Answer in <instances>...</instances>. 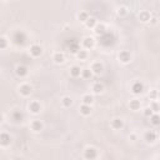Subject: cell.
Returning <instances> with one entry per match:
<instances>
[{"mask_svg": "<svg viewBox=\"0 0 160 160\" xmlns=\"http://www.w3.org/2000/svg\"><path fill=\"white\" fill-rule=\"evenodd\" d=\"M53 60H54L56 64H63V63L65 61V56H64V54H63V53L58 51V53H55V54H54Z\"/></svg>", "mask_w": 160, "mask_h": 160, "instance_id": "obj_19", "label": "cell"}, {"mask_svg": "<svg viewBox=\"0 0 160 160\" xmlns=\"http://www.w3.org/2000/svg\"><path fill=\"white\" fill-rule=\"evenodd\" d=\"M150 21H151V24H156L158 19H156V18H151V19H150Z\"/></svg>", "mask_w": 160, "mask_h": 160, "instance_id": "obj_36", "label": "cell"}, {"mask_svg": "<svg viewBox=\"0 0 160 160\" xmlns=\"http://www.w3.org/2000/svg\"><path fill=\"white\" fill-rule=\"evenodd\" d=\"M30 129L33 131H35V133H39V131H41L44 129V124L40 120H33L30 123Z\"/></svg>", "mask_w": 160, "mask_h": 160, "instance_id": "obj_11", "label": "cell"}, {"mask_svg": "<svg viewBox=\"0 0 160 160\" xmlns=\"http://www.w3.org/2000/svg\"><path fill=\"white\" fill-rule=\"evenodd\" d=\"M131 92L133 94L135 95H140L143 92H144V84L141 82H135L133 85H131Z\"/></svg>", "mask_w": 160, "mask_h": 160, "instance_id": "obj_10", "label": "cell"}, {"mask_svg": "<svg viewBox=\"0 0 160 160\" xmlns=\"http://www.w3.org/2000/svg\"><path fill=\"white\" fill-rule=\"evenodd\" d=\"M118 13H119V15H125V14H126V8H124V7H123V8H120Z\"/></svg>", "mask_w": 160, "mask_h": 160, "instance_id": "obj_35", "label": "cell"}, {"mask_svg": "<svg viewBox=\"0 0 160 160\" xmlns=\"http://www.w3.org/2000/svg\"><path fill=\"white\" fill-rule=\"evenodd\" d=\"M89 18H90V16H89V14H88L87 12H80V13H79V15H78V19H79L80 21H82V23H84V24L88 21V19H89Z\"/></svg>", "mask_w": 160, "mask_h": 160, "instance_id": "obj_25", "label": "cell"}, {"mask_svg": "<svg viewBox=\"0 0 160 160\" xmlns=\"http://www.w3.org/2000/svg\"><path fill=\"white\" fill-rule=\"evenodd\" d=\"M153 114H154V113H153V110H151L150 108H145V109H144V115H145V116L150 118Z\"/></svg>", "mask_w": 160, "mask_h": 160, "instance_id": "obj_34", "label": "cell"}, {"mask_svg": "<svg viewBox=\"0 0 160 160\" xmlns=\"http://www.w3.org/2000/svg\"><path fill=\"white\" fill-rule=\"evenodd\" d=\"M43 54V48L38 44H33L30 46V55L34 56V58H39L40 55Z\"/></svg>", "mask_w": 160, "mask_h": 160, "instance_id": "obj_8", "label": "cell"}, {"mask_svg": "<svg viewBox=\"0 0 160 160\" xmlns=\"http://www.w3.org/2000/svg\"><path fill=\"white\" fill-rule=\"evenodd\" d=\"M10 141H12V138L8 133H2L0 134V144L2 146H8L10 145Z\"/></svg>", "mask_w": 160, "mask_h": 160, "instance_id": "obj_12", "label": "cell"}, {"mask_svg": "<svg viewBox=\"0 0 160 160\" xmlns=\"http://www.w3.org/2000/svg\"><path fill=\"white\" fill-rule=\"evenodd\" d=\"M15 73H16V75H18L19 78H25V76L28 75L29 70H28V68H26L25 65H18L16 69H15Z\"/></svg>", "mask_w": 160, "mask_h": 160, "instance_id": "obj_13", "label": "cell"}, {"mask_svg": "<svg viewBox=\"0 0 160 160\" xmlns=\"http://www.w3.org/2000/svg\"><path fill=\"white\" fill-rule=\"evenodd\" d=\"M82 70L83 69H80L79 66H73L70 68V75L73 78H79V76H82Z\"/></svg>", "mask_w": 160, "mask_h": 160, "instance_id": "obj_21", "label": "cell"}, {"mask_svg": "<svg viewBox=\"0 0 160 160\" xmlns=\"http://www.w3.org/2000/svg\"><path fill=\"white\" fill-rule=\"evenodd\" d=\"M90 70L93 71V74H95V75H100V74L104 71V65H103L100 61H95V63H93V65H92Z\"/></svg>", "mask_w": 160, "mask_h": 160, "instance_id": "obj_9", "label": "cell"}, {"mask_svg": "<svg viewBox=\"0 0 160 160\" xmlns=\"http://www.w3.org/2000/svg\"><path fill=\"white\" fill-rule=\"evenodd\" d=\"M144 139H145V141H146V143L151 144V143H154V141L158 139V135H156V133H155V131L150 130V131H146V133H145Z\"/></svg>", "mask_w": 160, "mask_h": 160, "instance_id": "obj_15", "label": "cell"}, {"mask_svg": "<svg viewBox=\"0 0 160 160\" xmlns=\"http://www.w3.org/2000/svg\"><path fill=\"white\" fill-rule=\"evenodd\" d=\"M94 31H95V34H96L98 36H100V38H101V36L106 33L105 25H103V24H98V25L95 26V30H94Z\"/></svg>", "mask_w": 160, "mask_h": 160, "instance_id": "obj_20", "label": "cell"}, {"mask_svg": "<svg viewBox=\"0 0 160 160\" xmlns=\"http://www.w3.org/2000/svg\"><path fill=\"white\" fill-rule=\"evenodd\" d=\"M7 46H8V40H7V38L2 36V38H0V49H2V50H5Z\"/></svg>", "mask_w": 160, "mask_h": 160, "instance_id": "obj_32", "label": "cell"}, {"mask_svg": "<svg viewBox=\"0 0 160 160\" xmlns=\"http://www.w3.org/2000/svg\"><path fill=\"white\" fill-rule=\"evenodd\" d=\"M110 126H111L114 130H120V129H123V126H124V121H123L120 118H115V119L111 120Z\"/></svg>", "mask_w": 160, "mask_h": 160, "instance_id": "obj_14", "label": "cell"}, {"mask_svg": "<svg viewBox=\"0 0 160 160\" xmlns=\"http://www.w3.org/2000/svg\"><path fill=\"white\" fill-rule=\"evenodd\" d=\"M13 40H14L15 44L23 45V44L25 43V40H26V35H25L24 31H20V30H19V31H15L14 35H13Z\"/></svg>", "mask_w": 160, "mask_h": 160, "instance_id": "obj_3", "label": "cell"}, {"mask_svg": "<svg viewBox=\"0 0 160 160\" xmlns=\"http://www.w3.org/2000/svg\"><path fill=\"white\" fill-rule=\"evenodd\" d=\"M129 108H130V110H133V111L140 110V108H141V103H140V100H138V99H133V100H130V103H129Z\"/></svg>", "mask_w": 160, "mask_h": 160, "instance_id": "obj_16", "label": "cell"}, {"mask_svg": "<svg viewBox=\"0 0 160 160\" xmlns=\"http://www.w3.org/2000/svg\"><path fill=\"white\" fill-rule=\"evenodd\" d=\"M149 98H150V100L155 101V100H156V98H159V93H158L156 90H151V92L149 93Z\"/></svg>", "mask_w": 160, "mask_h": 160, "instance_id": "obj_33", "label": "cell"}, {"mask_svg": "<svg viewBox=\"0 0 160 160\" xmlns=\"http://www.w3.org/2000/svg\"><path fill=\"white\" fill-rule=\"evenodd\" d=\"M13 120H15V121H21L23 119H24V115H23V113L21 111H19V110H15L14 113H13Z\"/></svg>", "mask_w": 160, "mask_h": 160, "instance_id": "obj_29", "label": "cell"}, {"mask_svg": "<svg viewBox=\"0 0 160 160\" xmlns=\"http://www.w3.org/2000/svg\"><path fill=\"white\" fill-rule=\"evenodd\" d=\"M80 114L82 115H84V116H88V115H90L92 114V106L90 105H85V104H83L82 106H80Z\"/></svg>", "mask_w": 160, "mask_h": 160, "instance_id": "obj_18", "label": "cell"}, {"mask_svg": "<svg viewBox=\"0 0 160 160\" xmlns=\"http://www.w3.org/2000/svg\"><path fill=\"white\" fill-rule=\"evenodd\" d=\"M130 139H133V140H136V135L131 134V135H130Z\"/></svg>", "mask_w": 160, "mask_h": 160, "instance_id": "obj_37", "label": "cell"}, {"mask_svg": "<svg viewBox=\"0 0 160 160\" xmlns=\"http://www.w3.org/2000/svg\"><path fill=\"white\" fill-rule=\"evenodd\" d=\"M149 108L153 110L154 114H159V111H160V104H159L156 100H155V101H151V104H150Z\"/></svg>", "mask_w": 160, "mask_h": 160, "instance_id": "obj_28", "label": "cell"}, {"mask_svg": "<svg viewBox=\"0 0 160 160\" xmlns=\"http://www.w3.org/2000/svg\"><path fill=\"white\" fill-rule=\"evenodd\" d=\"M150 123L153 125H155V126L160 125V114H153L150 116Z\"/></svg>", "mask_w": 160, "mask_h": 160, "instance_id": "obj_27", "label": "cell"}, {"mask_svg": "<svg viewBox=\"0 0 160 160\" xmlns=\"http://www.w3.org/2000/svg\"><path fill=\"white\" fill-rule=\"evenodd\" d=\"M93 75V71L90 69H83L82 70V78L83 79H90Z\"/></svg>", "mask_w": 160, "mask_h": 160, "instance_id": "obj_31", "label": "cell"}, {"mask_svg": "<svg viewBox=\"0 0 160 160\" xmlns=\"http://www.w3.org/2000/svg\"><path fill=\"white\" fill-rule=\"evenodd\" d=\"M31 92H33V88L29 85V84H21L20 87H19V93H20V95H23V96H30V94H31Z\"/></svg>", "mask_w": 160, "mask_h": 160, "instance_id": "obj_7", "label": "cell"}, {"mask_svg": "<svg viewBox=\"0 0 160 160\" xmlns=\"http://www.w3.org/2000/svg\"><path fill=\"white\" fill-rule=\"evenodd\" d=\"M82 45L85 50H92L95 46V39L93 36H85L82 41Z\"/></svg>", "mask_w": 160, "mask_h": 160, "instance_id": "obj_4", "label": "cell"}, {"mask_svg": "<svg viewBox=\"0 0 160 160\" xmlns=\"http://www.w3.org/2000/svg\"><path fill=\"white\" fill-rule=\"evenodd\" d=\"M119 60H120L123 64L130 63V60H131V54H130V51H128V50H121V51L119 53Z\"/></svg>", "mask_w": 160, "mask_h": 160, "instance_id": "obj_6", "label": "cell"}, {"mask_svg": "<svg viewBox=\"0 0 160 160\" xmlns=\"http://www.w3.org/2000/svg\"><path fill=\"white\" fill-rule=\"evenodd\" d=\"M84 158L87 160H95L98 158V150L94 146H88L84 150Z\"/></svg>", "mask_w": 160, "mask_h": 160, "instance_id": "obj_2", "label": "cell"}, {"mask_svg": "<svg viewBox=\"0 0 160 160\" xmlns=\"http://www.w3.org/2000/svg\"><path fill=\"white\" fill-rule=\"evenodd\" d=\"M76 58H78L79 60H85V59L88 58V51H87V50H79V51L76 53Z\"/></svg>", "mask_w": 160, "mask_h": 160, "instance_id": "obj_30", "label": "cell"}, {"mask_svg": "<svg viewBox=\"0 0 160 160\" xmlns=\"http://www.w3.org/2000/svg\"><path fill=\"white\" fill-rule=\"evenodd\" d=\"M92 90H93L94 94H100V93L104 92V85L100 84V83H95V84L92 87Z\"/></svg>", "mask_w": 160, "mask_h": 160, "instance_id": "obj_22", "label": "cell"}, {"mask_svg": "<svg viewBox=\"0 0 160 160\" xmlns=\"http://www.w3.org/2000/svg\"><path fill=\"white\" fill-rule=\"evenodd\" d=\"M115 43V38H114V34L113 33H109L106 31L101 38H100V44L103 46H110Z\"/></svg>", "mask_w": 160, "mask_h": 160, "instance_id": "obj_1", "label": "cell"}, {"mask_svg": "<svg viewBox=\"0 0 160 160\" xmlns=\"http://www.w3.org/2000/svg\"><path fill=\"white\" fill-rule=\"evenodd\" d=\"M29 111L31 113V114H39L40 111H41V105H40V103L39 101H36V100H33V101H30V104H29Z\"/></svg>", "mask_w": 160, "mask_h": 160, "instance_id": "obj_5", "label": "cell"}, {"mask_svg": "<svg viewBox=\"0 0 160 160\" xmlns=\"http://www.w3.org/2000/svg\"><path fill=\"white\" fill-rule=\"evenodd\" d=\"M61 105H63L64 108H70V106L73 105V99H71L70 96H64V98L61 99Z\"/></svg>", "mask_w": 160, "mask_h": 160, "instance_id": "obj_24", "label": "cell"}, {"mask_svg": "<svg viewBox=\"0 0 160 160\" xmlns=\"http://www.w3.org/2000/svg\"><path fill=\"white\" fill-rule=\"evenodd\" d=\"M139 19H140V21L141 23H148V21H150V13L148 12V10H144V12H140V14H139Z\"/></svg>", "mask_w": 160, "mask_h": 160, "instance_id": "obj_17", "label": "cell"}, {"mask_svg": "<svg viewBox=\"0 0 160 160\" xmlns=\"http://www.w3.org/2000/svg\"><path fill=\"white\" fill-rule=\"evenodd\" d=\"M96 25H98V23H96V19L95 18H89L88 21L85 23V26L89 28V29H95Z\"/></svg>", "mask_w": 160, "mask_h": 160, "instance_id": "obj_26", "label": "cell"}, {"mask_svg": "<svg viewBox=\"0 0 160 160\" xmlns=\"http://www.w3.org/2000/svg\"><path fill=\"white\" fill-rule=\"evenodd\" d=\"M94 103V96L93 95H90V94H85L84 96H83V104H85V105H90L92 106V104Z\"/></svg>", "mask_w": 160, "mask_h": 160, "instance_id": "obj_23", "label": "cell"}]
</instances>
